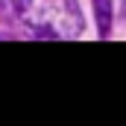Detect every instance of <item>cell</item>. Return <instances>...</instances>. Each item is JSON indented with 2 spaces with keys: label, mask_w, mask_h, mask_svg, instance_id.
Segmentation results:
<instances>
[{
  "label": "cell",
  "mask_w": 126,
  "mask_h": 126,
  "mask_svg": "<svg viewBox=\"0 0 126 126\" xmlns=\"http://www.w3.org/2000/svg\"><path fill=\"white\" fill-rule=\"evenodd\" d=\"M18 18L38 38H76L82 32V12L76 0H12Z\"/></svg>",
  "instance_id": "cell-1"
},
{
  "label": "cell",
  "mask_w": 126,
  "mask_h": 126,
  "mask_svg": "<svg viewBox=\"0 0 126 126\" xmlns=\"http://www.w3.org/2000/svg\"><path fill=\"white\" fill-rule=\"evenodd\" d=\"M94 15H97V27L100 35L106 38L111 30V0H94Z\"/></svg>",
  "instance_id": "cell-2"
},
{
  "label": "cell",
  "mask_w": 126,
  "mask_h": 126,
  "mask_svg": "<svg viewBox=\"0 0 126 126\" xmlns=\"http://www.w3.org/2000/svg\"><path fill=\"white\" fill-rule=\"evenodd\" d=\"M120 15H123V21H126V0H123V6H120Z\"/></svg>",
  "instance_id": "cell-3"
}]
</instances>
